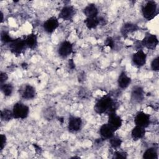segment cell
Returning a JSON list of instances; mask_svg holds the SVG:
<instances>
[{
    "mask_svg": "<svg viewBox=\"0 0 159 159\" xmlns=\"http://www.w3.org/2000/svg\"><path fill=\"white\" fill-rule=\"evenodd\" d=\"M59 26L58 19L55 17L52 16L47 19L43 24V30L48 34L53 32Z\"/></svg>",
    "mask_w": 159,
    "mask_h": 159,
    "instance_id": "cell-12",
    "label": "cell"
},
{
    "mask_svg": "<svg viewBox=\"0 0 159 159\" xmlns=\"http://www.w3.org/2000/svg\"><path fill=\"white\" fill-rule=\"evenodd\" d=\"M55 114H56L55 109L52 107H48L46 108L43 112V117L48 120H53L55 117Z\"/></svg>",
    "mask_w": 159,
    "mask_h": 159,
    "instance_id": "cell-25",
    "label": "cell"
},
{
    "mask_svg": "<svg viewBox=\"0 0 159 159\" xmlns=\"http://www.w3.org/2000/svg\"><path fill=\"white\" fill-rule=\"evenodd\" d=\"M104 44H105L106 46L109 47L110 48H111V49H112V48L114 47V46H115L114 40V39H113L112 37H109L106 38V39L105 40V42H104Z\"/></svg>",
    "mask_w": 159,
    "mask_h": 159,
    "instance_id": "cell-30",
    "label": "cell"
},
{
    "mask_svg": "<svg viewBox=\"0 0 159 159\" xmlns=\"http://www.w3.org/2000/svg\"><path fill=\"white\" fill-rule=\"evenodd\" d=\"M142 13L143 17L150 20L157 14V4L154 1H147L142 7Z\"/></svg>",
    "mask_w": 159,
    "mask_h": 159,
    "instance_id": "cell-2",
    "label": "cell"
},
{
    "mask_svg": "<svg viewBox=\"0 0 159 159\" xmlns=\"http://www.w3.org/2000/svg\"><path fill=\"white\" fill-rule=\"evenodd\" d=\"M150 66H151V68L152 70H153L155 71H158V69H159V57H158V56L153 59V60L151 62Z\"/></svg>",
    "mask_w": 159,
    "mask_h": 159,
    "instance_id": "cell-28",
    "label": "cell"
},
{
    "mask_svg": "<svg viewBox=\"0 0 159 159\" xmlns=\"http://www.w3.org/2000/svg\"><path fill=\"white\" fill-rule=\"evenodd\" d=\"M1 119L2 121L8 122L14 118V115L12 111H11L9 109H3L1 111Z\"/></svg>",
    "mask_w": 159,
    "mask_h": 159,
    "instance_id": "cell-23",
    "label": "cell"
},
{
    "mask_svg": "<svg viewBox=\"0 0 159 159\" xmlns=\"http://www.w3.org/2000/svg\"><path fill=\"white\" fill-rule=\"evenodd\" d=\"M9 48L10 51L15 55H20L27 48L25 38H17L14 39L9 44Z\"/></svg>",
    "mask_w": 159,
    "mask_h": 159,
    "instance_id": "cell-3",
    "label": "cell"
},
{
    "mask_svg": "<svg viewBox=\"0 0 159 159\" xmlns=\"http://www.w3.org/2000/svg\"><path fill=\"white\" fill-rule=\"evenodd\" d=\"M147 61V55L141 49L137 50L132 55V62L133 65L138 68L142 67L145 65Z\"/></svg>",
    "mask_w": 159,
    "mask_h": 159,
    "instance_id": "cell-9",
    "label": "cell"
},
{
    "mask_svg": "<svg viewBox=\"0 0 159 159\" xmlns=\"http://www.w3.org/2000/svg\"><path fill=\"white\" fill-rule=\"evenodd\" d=\"M143 158L145 159H157L158 152L155 147H150L147 148L143 154Z\"/></svg>",
    "mask_w": 159,
    "mask_h": 159,
    "instance_id": "cell-21",
    "label": "cell"
},
{
    "mask_svg": "<svg viewBox=\"0 0 159 159\" xmlns=\"http://www.w3.org/2000/svg\"><path fill=\"white\" fill-rule=\"evenodd\" d=\"M140 43L144 47L149 50H154L158 44V40L155 35L147 33Z\"/></svg>",
    "mask_w": 159,
    "mask_h": 159,
    "instance_id": "cell-6",
    "label": "cell"
},
{
    "mask_svg": "<svg viewBox=\"0 0 159 159\" xmlns=\"http://www.w3.org/2000/svg\"><path fill=\"white\" fill-rule=\"evenodd\" d=\"M107 124L116 132L119 129L122 125V118L116 114V112H112L108 114Z\"/></svg>",
    "mask_w": 159,
    "mask_h": 159,
    "instance_id": "cell-10",
    "label": "cell"
},
{
    "mask_svg": "<svg viewBox=\"0 0 159 159\" xmlns=\"http://www.w3.org/2000/svg\"><path fill=\"white\" fill-rule=\"evenodd\" d=\"M6 142H7L6 136L4 134H1V144H0L1 150H2L4 149V148L6 145Z\"/></svg>",
    "mask_w": 159,
    "mask_h": 159,
    "instance_id": "cell-31",
    "label": "cell"
},
{
    "mask_svg": "<svg viewBox=\"0 0 159 159\" xmlns=\"http://www.w3.org/2000/svg\"><path fill=\"white\" fill-rule=\"evenodd\" d=\"M138 28L139 27L136 24L127 22L124 24L122 26L120 29V32L124 37H126L129 34L136 31L138 29Z\"/></svg>",
    "mask_w": 159,
    "mask_h": 159,
    "instance_id": "cell-20",
    "label": "cell"
},
{
    "mask_svg": "<svg viewBox=\"0 0 159 159\" xmlns=\"http://www.w3.org/2000/svg\"><path fill=\"white\" fill-rule=\"evenodd\" d=\"M75 14V9L73 6H65L61 9L58 17L64 20H70Z\"/></svg>",
    "mask_w": 159,
    "mask_h": 159,
    "instance_id": "cell-14",
    "label": "cell"
},
{
    "mask_svg": "<svg viewBox=\"0 0 159 159\" xmlns=\"http://www.w3.org/2000/svg\"><path fill=\"white\" fill-rule=\"evenodd\" d=\"M84 22L89 29H93L99 25V17H91V18H86L84 20Z\"/></svg>",
    "mask_w": 159,
    "mask_h": 159,
    "instance_id": "cell-22",
    "label": "cell"
},
{
    "mask_svg": "<svg viewBox=\"0 0 159 159\" xmlns=\"http://www.w3.org/2000/svg\"><path fill=\"white\" fill-rule=\"evenodd\" d=\"M134 123L135 125L146 128L150 124V116L143 111H139L135 116Z\"/></svg>",
    "mask_w": 159,
    "mask_h": 159,
    "instance_id": "cell-7",
    "label": "cell"
},
{
    "mask_svg": "<svg viewBox=\"0 0 159 159\" xmlns=\"http://www.w3.org/2000/svg\"><path fill=\"white\" fill-rule=\"evenodd\" d=\"M113 158H127V154L124 151H119L116 150L114 152L113 154Z\"/></svg>",
    "mask_w": 159,
    "mask_h": 159,
    "instance_id": "cell-29",
    "label": "cell"
},
{
    "mask_svg": "<svg viewBox=\"0 0 159 159\" xmlns=\"http://www.w3.org/2000/svg\"><path fill=\"white\" fill-rule=\"evenodd\" d=\"M1 78H0V81H1V85L6 83V81H7L8 78V75L5 72H1Z\"/></svg>",
    "mask_w": 159,
    "mask_h": 159,
    "instance_id": "cell-32",
    "label": "cell"
},
{
    "mask_svg": "<svg viewBox=\"0 0 159 159\" xmlns=\"http://www.w3.org/2000/svg\"><path fill=\"white\" fill-rule=\"evenodd\" d=\"M68 66H69V68L70 69H74L75 68V63L73 61V60L72 59H70L69 61H68Z\"/></svg>",
    "mask_w": 159,
    "mask_h": 159,
    "instance_id": "cell-33",
    "label": "cell"
},
{
    "mask_svg": "<svg viewBox=\"0 0 159 159\" xmlns=\"http://www.w3.org/2000/svg\"><path fill=\"white\" fill-rule=\"evenodd\" d=\"M114 130L108 124H102L99 129V134L104 140L111 139L114 134Z\"/></svg>",
    "mask_w": 159,
    "mask_h": 159,
    "instance_id": "cell-15",
    "label": "cell"
},
{
    "mask_svg": "<svg viewBox=\"0 0 159 159\" xmlns=\"http://www.w3.org/2000/svg\"><path fill=\"white\" fill-rule=\"evenodd\" d=\"M1 22L2 23V22H3V20H4V16H3V13H2V11L1 12Z\"/></svg>",
    "mask_w": 159,
    "mask_h": 159,
    "instance_id": "cell-35",
    "label": "cell"
},
{
    "mask_svg": "<svg viewBox=\"0 0 159 159\" xmlns=\"http://www.w3.org/2000/svg\"><path fill=\"white\" fill-rule=\"evenodd\" d=\"M144 91L142 87L140 86H135L132 89L130 94V99L133 103H140L144 99Z\"/></svg>",
    "mask_w": 159,
    "mask_h": 159,
    "instance_id": "cell-11",
    "label": "cell"
},
{
    "mask_svg": "<svg viewBox=\"0 0 159 159\" xmlns=\"http://www.w3.org/2000/svg\"><path fill=\"white\" fill-rule=\"evenodd\" d=\"M19 94L22 99L25 100H31L35 97L36 90L32 85L25 84L20 88Z\"/></svg>",
    "mask_w": 159,
    "mask_h": 159,
    "instance_id": "cell-5",
    "label": "cell"
},
{
    "mask_svg": "<svg viewBox=\"0 0 159 159\" xmlns=\"http://www.w3.org/2000/svg\"><path fill=\"white\" fill-rule=\"evenodd\" d=\"M34 147H35V151H36V152H40L41 148H40V147L39 145H37V144L34 143Z\"/></svg>",
    "mask_w": 159,
    "mask_h": 159,
    "instance_id": "cell-34",
    "label": "cell"
},
{
    "mask_svg": "<svg viewBox=\"0 0 159 159\" xmlns=\"http://www.w3.org/2000/svg\"><path fill=\"white\" fill-rule=\"evenodd\" d=\"M14 39H12L10 35L9 34V33L5 30L2 31L1 33V42L4 43V44H9Z\"/></svg>",
    "mask_w": 159,
    "mask_h": 159,
    "instance_id": "cell-27",
    "label": "cell"
},
{
    "mask_svg": "<svg viewBox=\"0 0 159 159\" xmlns=\"http://www.w3.org/2000/svg\"><path fill=\"white\" fill-rule=\"evenodd\" d=\"M131 79L127 76L125 71H122L117 79V84L120 88L122 89H126L131 83Z\"/></svg>",
    "mask_w": 159,
    "mask_h": 159,
    "instance_id": "cell-16",
    "label": "cell"
},
{
    "mask_svg": "<svg viewBox=\"0 0 159 159\" xmlns=\"http://www.w3.org/2000/svg\"><path fill=\"white\" fill-rule=\"evenodd\" d=\"M1 90L5 96H10L12 94L14 86L11 83H6L1 85Z\"/></svg>",
    "mask_w": 159,
    "mask_h": 159,
    "instance_id": "cell-24",
    "label": "cell"
},
{
    "mask_svg": "<svg viewBox=\"0 0 159 159\" xmlns=\"http://www.w3.org/2000/svg\"><path fill=\"white\" fill-rule=\"evenodd\" d=\"M73 52V45L68 40L61 42L58 48V54L63 58H67Z\"/></svg>",
    "mask_w": 159,
    "mask_h": 159,
    "instance_id": "cell-8",
    "label": "cell"
},
{
    "mask_svg": "<svg viewBox=\"0 0 159 159\" xmlns=\"http://www.w3.org/2000/svg\"><path fill=\"white\" fill-rule=\"evenodd\" d=\"M109 140V143L111 147L116 150L119 148L121 146V144L122 143L121 139L118 136H116L114 135Z\"/></svg>",
    "mask_w": 159,
    "mask_h": 159,
    "instance_id": "cell-26",
    "label": "cell"
},
{
    "mask_svg": "<svg viewBox=\"0 0 159 159\" xmlns=\"http://www.w3.org/2000/svg\"><path fill=\"white\" fill-rule=\"evenodd\" d=\"M25 42L27 48L34 50L38 44L37 35L34 33H31L25 37Z\"/></svg>",
    "mask_w": 159,
    "mask_h": 159,
    "instance_id": "cell-18",
    "label": "cell"
},
{
    "mask_svg": "<svg viewBox=\"0 0 159 159\" xmlns=\"http://www.w3.org/2000/svg\"><path fill=\"white\" fill-rule=\"evenodd\" d=\"M12 111L14 119H24L28 117L29 114V107L21 102L15 103Z\"/></svg>",
    "mask_w": 159,
    "mask_h": 159,
    "instance_id": "cell-4",
    "label": "cell"
},
{
    "mask_svg": "<svg viewBox=\"0 0 159 159\" xmlns=\"http://www.w3.org/2000/svg\"><path fill=\"white\" fill-rule=\"evenodd\" d=\"M84 14L86 16V18L96 17L98 14V9L94 4L90 3L88 4L83 10Z\"/></svg>",
    "mask_w": 159,
    "mask_h": 159,
    "instance_id": "cell-17",
    "label": "cell"
},
{
    "mask_svg": "<svg viewBox=\"0 0 159 159\" xmlns=\"http://www.w3.org/2000/svg\"><path fill=\"white\" fill-rule=\"evenodd\" d=\"M119 104L109 94L104 95L98 99L94 104V110L98 114H109L116 112Z\"/></svg>",
    "mask_w": 159,
    "mask_h": 159,
    "instance_id": "cell-1",
    "label": "cell"
},
{
    "mask_svg": "<svg viewBox=\"0 0 159 159\" xmlns=\"http://www.w3.org/2000/svg\"><path fill=\"white\" fill-rule=\"evenodd\" d=\"M83 124L82 119L76 116H71L69 117L68 124V129L70 132H78Z\"/></svg>",
    "mask_w": 159,
    "mask_h": 159,
    "instance_id": "cell-13",
    "label": "cell"
},
{
    "mask_svg": "<svg viewBox=\"0 0 159 159\" xmlns=\"http://www.w3.org/2000/svg\"><path fill=\"white\" fill-rule=\"evenodd\" d=\"M145 134V128L135 125L131 131V137L134 140H139L142 139Z\"/></svg>",
    "mask_w": 159,
    "mask_h": 159,
    "instance_id": "cell-19",
    "label": "cell"
}]
</instances>
